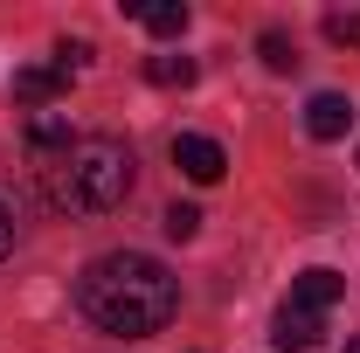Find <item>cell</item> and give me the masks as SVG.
Masks as SVG:
<instances>
[{"label":"cell","instance_id":"obj_1","mask_svg":"<svg viewBox=\"0 0 360 353\" xmlns=\"http://www.w3.org/2000/svg\"><path fill=\"white\" fill-rule=\"evenodd\" d=\"M77 312H84L97 333H111V340H153V333L174 326L180 284H174V270L160 264V257L111 250V257L84 264V277H77Z\"/></svg>","mask_w":360,"mask_h":353},{"label":"cell","instance_id":"obj_2","mask_svg":"<svg viewBox=\"0 0 360 353\" xmlns=\"http://www.w3.org/2000/svg\"><path fill=\"white\" fill-rule=\"evenodd\" d=\"M132 194V146L125 139H77L49 167V201L63 215H111Z\"/></svg>","mask_w":360,"mask_h":353},{"label":"cell","instance_id":"obj_3","mask_svg":"<svg viewBox=\"0 0 360 353\" xmlns=\"http://www.w3.org/2000/svg\"><path fill=\"white\" fill-rule=\"evenodd\" d=\"M270 340H277V353H312L319 340H326V312H305V305H277V319H270Z\"/></svg>","mask_w":360,"mask_h":353},{"label":"cell","instance_id":"obj_4","mask_svg":"<svg viewBox=\"0 0 360 353\" xmlns=\"http://www.w3.org/2000/svg\"><path fill=\"white\" fill-rule=\"evenodd\" d=\"M174 167L194 180V187H215V180L229 174V153L215 146V139H201V132H180L174 139Z\"/></svg>","mask_w":360,"mask_h":353},{"label":"cell","instance_id":"obj_5","mask_svg":"<svg viewBox=\"0 0 360 353\" xmlns=\"http://www.w3.org/2000/svg\"><path fill=\"white\" fill-rule=\"evenodd\" d=\"M347 125H354V104L340 90H319L312 104H305V132L312 139H347Z\"/></svg>","mask_w":360,"mask_h":353},{"label":"cell","instance_id":"obj_6","mask_svg":"<svg viewBox=\"0 0 360 353\" xmlns=\"http://www.w3.org/2000/svg\"><path fill=\"white\" fill-rule=\"evenodd\" d=\"M125 14H132V21H146V35H160V42L187 35V0H132Z\"/></svg>","mask_w":360,"mask_h":353},{"label":"cell","instance_id":"obj_7","mask_svg":"<svg viewBox=\"0 0 360 353\" xmlns=\"http://www.w3.org/2000/svg\"><path fill=\"white\" fill-rule=\"evenodd\" d=\"M347 291V277L340 270H298V284H291V305H305V312H326L333 298Z\"/></svg>","mask_w":360,"mask_h":353},{"label":"cell","instance_id":"obj_8","mask_svg":"<svg viewBox=\"0 0 360 353\" xmlns=\"http://www.w3.org/2000/svg\"><path fill=\"white\" fill-rule=\"evenodd\" d=\"M28 146L63 160V153L77 146V132H70V118H63V111H35V118H28Z\"/></svg>","mask_w":360,"mask_h":353},{"label":"cell","instance_id":"obj_9","mask_svg":"<svg viewBox=\"0 0 360 353\" xmlns=\"http://www.w3.org/2000/svg\"><path fill=\"white\" fill-rule=\"evenodd\" d=\"M63 90H70V77H63L56 63H49V70H21V77H14V97H21V104H35V111H49V97H63Z\"/></svg>","mask_w":360,"mask_h":353},{"label":"cell","instance_id":"obj_10","mask_svg":"<svg viewBox=\"0 0 360 353\" xmlns=\"http://www.w3.org/2000/svg\"><path fill=\"white\" fill-rule=\"evenodd\" d=\"M146 77H153L160 90H187L194 77H201V63H194V56H153V63H146Z\"/></svg>","mask_w":360,"mask_h":353},{"label":"cell","instance_id":"obj_11","mask_svg":"<svg viewBox=\"0 0 360 353\" xmlns=\"http://www.w3.org/2000/svg\"><path fill=\"white\" fill-rule=\"evenodd\" d=\"M326 42L354 49L360 42V7H340V14H326Z\"/></svg>","mask_w":360,"mask_h":353},{"label":"cell","instance_id":"obj_12","mask_svg":"<svg viewBox=\"0 0 360 353\" xmlns=\"http://www.w3.org/2000/svg\"><path fill=\"white\" fill-rule=\"evenodd\" d=\"M257 49H264L270 70H291V63H298V49H291V35H284V28H264V42H257Z\"/></svg>","mask_w":360,"mask_h":353},{"label":"cell","instance_id":"obj_13","mask_svg":"<svg viewBox=\"0 0 360 353\" xmlns=\"http://www.w3.org/2000/svg\"><path fill=\"white\" fill-rule=\"evenodd\" d=\"M167 236H174V243H187V236H201V208H187V201H174V208H167Z\"/></svg>","mask_w":360,"mask_h":353},{"label":"cell","instance_id":"obj_14","mask_svg":"<svg viewBox=\"0 0 360 353\" xmlns=\"http://www.w3.org/2000/svg\"><path fill=\"white\" fill-rule=\"evenodd\" d=\"M14 250V215H7V201H0V257Z\"/></svg>","mask_w":360,"mask_h":353},{"label":"cell","instance_id":"obj_15","mask_svg":"<svg viewBox=\"0 0 360 353\" xmlns=\"http://www.w3.org/2000/svg\"><path fill=\"white\" fill-rule=\"evenodd\" d=\"M347 353H360V340H347Z\"/></svg>","mask_w":360,"mask_h":353}]
</instances>
